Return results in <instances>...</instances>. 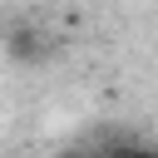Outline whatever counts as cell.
<instances>
[{
    "label": "cell",
    "instance_id": "1",
    "mask_svg": "<svg viewBox=\"0 0 158 158\" xmlns=\"http://www.w3.org/2000/svg\"><path fill=\"white\" fill-rule=\"evenodd\" d=\"M104 158H158V148H153V143H128V138H123V143H114Z\"/></svg>",
    "mask_w": 158,
    "mask_h": 158
}]
</instances>
